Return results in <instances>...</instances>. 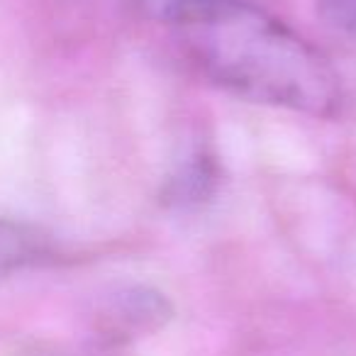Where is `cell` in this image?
Here are the masks:
<instances>
[{
    "instance_id": "cell-1",
    "label": "cell",
    "mask_w": 356,
    "mask_h": 356,
    "mask_svg": "<svg viewBox=\"0 0 356 356\" xmlns=\"http://www.w3.org/2000/svg\"><path fill=\"white\" fill-rule=\"evenodd\" d=\"M176 35L191 66L237 98L315 118L341 113L344 88L330 61L252 0H234Z\"/></svg>"
},
{
    "instance_id": "cell-2",
    "label": "cell",
    "mask_w": 356,
    "mask_h": 356,
    "mask_svg": "<svg viewBox=\"0 0 356 356\" xmlns=\"http://www.w3.org/2000/svg\"><path fill=\"white\" fill-rule=\"evenodd\" d=\"M168 315H171V307L161 293H154L149 288H134L118 298L113 315H110V325H113L115 337L127 339V337H142L147 332L159 330L161 325H166Z\"/></svg>"
},
{
    "instance_id": "cell-3",
    "label": "cell",
    "mask_w": 356,
    "mask_h": 356,
    "mask_svg": "<svg viewBox=\"0 0 356 356\" xmlns=\"http://www.w3.org/2000/svg\"><path fill=\"white\" fill-rule=\"evenodd\" d=\"M49 254V242L35 227L0 220V278L44 261Z\"/></svg>"
},
{
    "instance_id": "cell-4",
    "label": "cell",
    "mask_w": 356,
    "mask_h": 356,
    "mask_svg": "<svg viewBox=\"0 0 356 356\" xmlns=\"http://www.w3.org/2000/svg\"><path fill=\"white\" fill-rule=\"evenodd\" d=\"M127 3L139 15L171 25L176 30V27L188 25V22L200 20V17L229 6L234 0H127Z\"/></svg>"
},
{
    "instance_id": "cell-5",
    "label": "cell",
    "mask_w": 356,
    "mask_h": 356,
    "mask_svg": "<svg viewBox=\"0 0 356 356\" xmlns=\"http://www.w3.org/2000/svg\"><path fill=\"white\" fill-rule=\"evenodd\" d=\"M320 13L332 27L356 37V0H320Z\"/></svg>"
}]
</instances>
